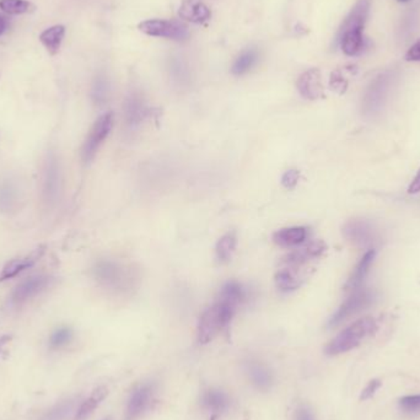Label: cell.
Instances as JSON below:
<instances>
[{
    "label": "cell",
    "instance_id": "6da1fadb",
    "mask_svg": "<svg viewBox=\"0 0 420 420\" xmlns=\"http://www.w3.org/2000/svg\"><path fill=\"white\" fill-rule=\"evenodd\" d=\"M246 299L244 287L237 282H228L220 290L217 301L203 312L198 324V342L208 344L229 327L236 310Z\"/></svg>",
    "mask_w": 420,
    "mask_h": 420
},
{
    "label": "cell",
    "instance_id": "7a4b0ae2",
    "mask_svg": "<svg viewBox=\"0 0 420 420\" xmlns=\"http://www.w3.org/2000/svg\"><path fill=\"white\" fill-rule=\"evenodd\" d=\"M327 245L321 240L311 241L284 258L282 267L276 273V285L283 293L298 290L309 277L310 263L322 257Z\"/></svg>",
    "mask_w": 420,
    "mask_h": 420
},
{
    "label": "cell",
    "instance_id": "3957f363",
    "mask_svg": "<svg viewBox=\"0 0 420 420\" xmlns=\"http://www.w3.org/2000/svg\"><path fill=\"white\" fill-rule=\"evenodd\" d=\"M378 330V322L373 317H364L351 324L346 330L335 335L326 346L325 353L330 357L339 355L346 351H353L362 344L364 339L373 335Z\"/></svg>",
    "mask_w": 420,
    "mask_h": 420
},
{
    "label": "cell",
    "instance_id": "277c9868",
    "mask_svg": "<svg viewBox=\"0 0 420 420\" xmlns=\"http://www.w3.org/2000/svg\"><path fill=\"white\" fill-rule=\"evenodd\" d=\"M92 274L101 285L117 292L129 293L135 284V274L131 267L124 266L119 262L101 260L92 268Z\"/></svg>",
    "mask_w": 420,
    "mask_h": 420
},
{
    "label": "cell",
    "instance_id": "5b68a950",
    "mask_svg": "<svg viewBox=\"0 0 420 420\" xmlns=\"http://www.w3.org/2000/svg\"><path fill=\"white\" fill-rule=\"evenodd\" d=\"M394 79V75L392 72H385L383 74L378 75L370 83L362 97V108L364 115L375 116L383 110Z\"/></svg>",
    "mask_w": 420,
    "mask_h": 420
},
{
    "label": "cell",
    "instance_id": "8992f818",
    "mask_svg": "<svg viewBox=\"0 0 420 420\" xmlns=\"http://www.w3.org/2000/svg\"><path fill=\"white\" fill-rule=\"evenodd\" d=\"M375 299H376V295L370 289L359 287L357 290H353L351 296L346 299L344 303H342L339 309L337 310L335 314L330 317L328 327L335 328L351 316L359 314L364 310H367V308H370L375 301Z\"/></svg>",
    "mask_w": 420,
    "mask_h": 420
},
{
    "label": "cell",
    "instance_id": "52a82bcc",
    "mask_svg": "<svg viewBox=\"0 0 420 420\" xmlns=\"http://www.w3.org/2000/svg\"><path fill=\"white\" fill-rule=\"evenodd\" d=\"M112 127H113V115L110 112L97 118V121L91 127L81 150V158L85 162H90L91 160L95 158L102 143L106 140L108 134L111 133Z\"/></svg>",
    "mask_w": 420,
    "mask_h": 420
},
{
    "label": "cell",
    "instance_id": "ba28073f",
    "mask_svg": "<svg viewBox=\"0 0 420 420\" xmlns=\"http://www.w3.org/2000/svg\"><path fill=\"white\" fill-rule=\"evenodd\" d=\"M139 30L153 37L185 41L188 37V28L185 24L176 20H146L139 24Z\"/></svg>",
    "mask_w": 420,
    "mask_h": 420
},
{
    "label": "cell",
    "instance_id": "9c48e42d",
    "mask_svg": "<svg viewBox=\"0 0 420 420\" xmlns=\"http://www.w3.org/2000/svg\"><path fill=\"white\" fill-rule=\"evenodd\" d=\"M154 396V383L139 385L128 399L126 420H137L139 417H142L151 407Z\"/></svg>",
    "mask_w": 420,
    "mask_h": 420
},
{
    "label": "cell",
    "instance_id": "30bf717a",
    "mask_svg": "<svg viewBox=\"0 0 420 420\" xmlns=\"http://www.w3.org/2000/svg\"><path fill=\"white\" fill-rule=\"evenodd\" d=\"M343 235L349 242L360 247L373 245L376 240V231L367 220L353 219L343 228Z\"/></svg>",
    "mask_w": 420,
    "mask_h": 420
},
{
    "label": "cell",
    "instance_id": "8fae6325",
    "mask_svg": "<svg viewBox=\"0 0 420 420\" xmlns=\"http://www.w3.org/2000/svg\"><path fill=\"white\" fill-rule=\"evenodd\" d=\"M149 115V107L138 92H132L124 103V122L129 129L138 128Z\"/></svg>",
    "mask_w": 420,
    "mask_h": 420
},
{
    "label": "cell",
    "instance_id": "7c38bea8",
    "mask_svg": "<svg viewBox=\"0 0 420 420\" xmlns=\"http://www.w3.org/2000/svg\"><path fill=\"white\" fill-rule=\"evenodd\" d=\"M298 90L308 100H319L325 95L322 76L319 69L305 72L298 80Z\"/></svg>",
    "mask_w": 420,
    "mask_h": 420
},
{
    "label": "cell",
    "instance_id": "4fadbf2b",
    "mask_svg": "<svg viewBox=\"0 0 420 420\" xmlns=\"http://www.w3.org/2000/svg\"><path fill=\"white\" fill-rule=\"evenodd\" d=\"M245 371L250 378L251 383L255 389L262 392H267L271 389L274 378L271 369L258 360H247L245 362Z\"/></svg>",
    "mask_w": 420,
    "mask_h": 420
},
{
    "label": "cell",
    "instance_id": "5bb4252c",
    "mask_svg": "<svg viewBox=\"0 0 420 420\" xmlns=\"http://www.w3.org/2000/svg\"><path fill=\"white\" fill-rule=\"evenodd\" d=\"M51 282H52V278L46 277V276L28 278L26 280H24L20 285H17L15 292L12 294V301L15 303H25L27 300H30L43 292L46 287H49Z\"/></svg>",
    "mask_w": 420,
    "mask_h": 420
},
{
    "label": "cell",
    "instance_id": "9a60e30c",
    "mask_svg": "<svg viewBox=\"0 0 420 420\" xmlns=\"http://www.w3.org/2000/svg\"><path fill=\"white\" fill-rule=\"evenodd\" d=\"M202 405L213 414V418H217V415L223 414L226 410H229L230 402L229 396L225 394L224 391L218 389H209L202 394Z\"/></svg>",
    "mask_w": 420,
    "mask_h": 420
},
{
    "label": "cell",
    "instance_id": "2e32d148",
    "mask_svg": "<svg viewBox=\"0 0 420 420\" xmlns=\"http://www.w3.org/2000/svg\"><path fill=\"white\" fill-rule=\"evenodd\" d=\"M178 15L186 22L193 24H204L210 19V10L199 0H183Z\"/></svg>",
    "mask_w": 420,
    "mask_h": 420
},
{
    "label": "cell",
    "instance_id": "e0dca14e",
    "mask_svg": "<svg viewBox=\"0 0 420 420\" xmlns=\"http://www.w3.org/2000/svg\"><path fill=\"white\" fill-rule=\"evenodd\" d=\"M42 255L43 249H37V250L33 251V252H31V253L26 255V257L16 258V260H12V261L9 262V263L3 268V271H1V274H0V282L16 277L17 274H20V273L25 271V269L31 268V267L41 258V255Z\"/></svg>",
    "mask_w": 420,
    "mask_h": 420
},
{
    "label": "cell",
    "instance_id": "ac0fdd59",
    "mask_svg": "<svg viewBox=\"0 0 420 420\" xmlns=\"http://www.w3.org/2000/svg\"><path fill=\"white\" fill-rule=\"evenodd\" d=\"M309 236V231L303 226H293L278 230L273 235V241L280 247H295L303 244Z\"/></svg>",
    "mask_w": 420,
    "mask_h": 420
},
{
    "label": "cell",
    "instance_id": "d6986e66",
    "mask_svg": "<svg viewBox=\"0 0 420 420\" xmlns=\"http://www.w3.org/2000/svg\"><path fill=\"white\" fill-rule=\"evenodd\" d=\"M375 255H376V252L373 249L367 251V253L364 255V257L358 263L355 269L353 271L349 280L346 283V290L353 292V290H357L359 287H362V284L365 280V278H367L369 271L371 268V264L373 263Z\"/></svg>",
    "mask_w": 420,
    "mask_h": 420
},
{
    "label": "cell",
    "instance_id": "ffe728a7",
    "mask_svg": "<svg viewBox=\"0 0 420 420\" xmlns=\"http://www.w3.org/2000/svg\"><path fill=\"white\" fill-rule=\"evenodd\" d=\"M362 30L364 28H351L338 33L337 42L341 43L342 49L346 56H357L362 52L364 48Z\"/></svg>",
    "mask_w": 420,
    "mask_h": 420
},
{
    "label": "cell",
    "instance_id": "44dd1931",
    "mask_svg": "<svg viewBox=\"0 0 420 420\" xmlns=\"http://www.w3.org/2000/svg\"><path fill=\"white\" fill-rule=\"evenodd\" d=\"M369 10H370V0H359L355 6L351 9L349 15L346 16L344 22L342 24L338 33L351 28H364L369 16Z\"/></svg>",
    "mask_w": 420,
    "mask_h": 420
},
{
    "label": "cell",
    "instance_id": "7402d4cb",
    "mask_svg": "<svg viewBox=\"0 0 420 420\" xmlns=\"http://www.w3.org/2000/svg\"><path fill=\"white\" fill-rule=\"evenodd\" d=\"M64 36H65V26L54 25L41 32L40 42L42 43L43 47L47 49L48 53L56 56L60 51Z\"/></svg>",
    "mask_w": 420,
    "mask_h": 420
},
{
    "label": "cell",
    "instance_id": "603a6c76",
    "mask_svg": "<svg viewBox=\"0 0 420 420\" xmlns=\"http://www.w3.org/2000/svg\"><path fill=\"white\" fill-rule=\"evenodd\" d=\"M107 394H108V389H107L105 386H100V387L94 389L92 394H90V397L85 399V401L81 403L79 408H78V410H76L75 419H86V418H87V417L100 405L102 401L106 398Z\"/></svg>",
    "mask_w": 420,
    "mask_h": 420
},
{
    "label": "cell",
    "instance_id": "cb8c5ba5",
    "mask_svg": "<svg viewBox=\"0 0 420 420\" xmlns=\"http://www.w3.org/2000/svg\"><path fill=\"white\" fill-rule=\"evenodd\" d=\"M237 246V236L236 233L231 231L226 235H224L221 239L219 240L217 247H215V253L217 258L220 263H228L231 261L234 255L235 250Z\"/></svg>",
    "mask_w": 420,
    "mask_h": 420
},
{
    "label": "cell",
    "instance_id": "d4e9b609",
    "mask_svg": "<svg viewBox=\"0 0 420 420\" xmlns=\"http://www.w3.org/2000/svg\"><path fill=\"white\" fill-rule=\"evenodd\" d=\"M258 60V52L255 48H249L240 54L233 65V73L235 75H242L250 72Z\"/></svg>",
    "mask_w": 420,
    "mask_h": 420
},
{
    "label": "cell",
    "instance_id": "484cf974",
    "mask_svg": "<svg viewBox=\"0 0 420 420\" xmlns=\"http://www.w3.org/2000/svg\"><path fill=\"white\" fill-rule=\"evenodd\" d=\"M0 9L9 15H22L33 12L36 6L28 0H0Z\"/></svg>",
    "mask_w": 420,
    "mask_h": 420
},
{
    "label": "cell",
    "instance_id": "4316f807",
    "mask_svg": "<svg viewBox=\"0 0 420 420\" xmlns=\"http://www.w3.org/2000/svg\"><path fill=\"white\" fill-rule=\"evenodd\" d=\"M75 405H76V399L64 401L49 410L47 414L43 417L42 420H67L74 412Z\"/></svg>",
    "mask_w": 420,
    "mask_h": 420
},
{
    "label": "cell",
    "instance_id": "83f0119b",
    "mask_svg": "<svg viewBox=\"0 0 420 420\" xmlns=\"http://www.w3.org/2000/svg\"><path fill=\"white\" fill-rule=\"evenodd\" d=\"M58 167L56 164V160H51L47 170V180H46V193L48 197L54 198L58 191Z\"/></svg>",
    "mask_w": 420,
    "mask_h": 420
},
{
    "label": "cell",
    "instance_id": "f1b7e54d",
    "mask_svg": "<svg viewBox=\"0 0 420 420\" xmlns=\"http://www.w3.org/2000/svg\"><path fill=\"white\" fill-rule=\"evenodd\" d=\"M399 410L407 414H415L420 413V394H412L405 396L399 399Z\"/></svg>",
    "mask_w": 420,
    "mask_h": 420
},
{
    "label": "cell",
    "instance_id": "f546056e",
    "mask_svg": "<svg viewBox=\"0 0 420 420\" xmlns=\"http://www.w3.org/2000/svg\"><path fill=\"white\" fill-rule=\"evenodd\" d=\"M107 96H108V83L105 78L100 76L95 80V84L92 87V99L96 103L102 105L106 102Z\"/></svg>",
    "mask_w": 420,
    "mask_h": 420
},
{
    "label": "cell",
    "instance_id": "4dcf8cb0",
    "mask_svg": "<svg viewBox=\"0 0 420 420\" xmlns=\"http://www.w3.org/2000/svg\"><path fill=\"white\" fill-rule=\"evenodd\" d=\"M72 339H73V330L64 327V328H59L54 332L51 337L49 344L52 348H60V346L68 344Z\"/></svg>",
    "mask_w": 420,
    "mask_h": 420
},
{
    "label": "cell",
    "instance_id": "1f68e13d",
    "mask_svg": "<svg viewBox=\"0 0 420 420\" xmlns=\"http://www.w3.org/2000/svg\"><path fill=\"white\" fill-rule=\"evenodd\" d=\"M171 73H172L174 80L180 85H183L188 81V69L181 60H175L174 63L171 64Z\"/></svg>",
    "mask_w": 420,
    "mask_h": 420
},
{
    "label": "cell",
    "instance_id": "d6a6232c",
    "mask_svg": "<svg viewBox=\"0 0 420 420\" xmlns=\"http://www.w3.org/2000/svg\"><path fill=\"white\" fill-rule=\"evenodd\" d=\"M15 190L10 183H6L0 187V205L3 208L10 207L15 198Z\"/></svg>",
    "mask_w": 420,
    "mask_h": 420
},
{
    "label": "cell",
    "instance_id": "836d02e7",
    "mask_svg": "<svg viewBox=\"0 0 420 420\" xmlns=\"http://www.w3.org/2000/svg\"><path fill=\"white\" fill-rule=\"evenodd\" d=\"M300 180V172L298 170H287L282 177V185L287 190H293Z\"/></svg>",
    "mask_w": 420,
    "mask_h": 420
},
{
    "label": "cell",
    "instance_id": "e575fe53",
    "mask_svg": "<svg viewBox=\"0 0 420 420\" xmlns=\"http://www.w3.org/2000/svg\"><path fill=\"white\" fill-rule=\"evenodd\" d=\"M383 383L378 378H373L370 383H367V387L362 389L360 394V401H367V399L373 398L375 394L378 392V389L381 387Z\"/></svg>",
    "mask_w": 420,
    "mask_h": 420
},
{
    "label": "cell",
    "instance_id": "d590c367",
    "mask_svg": "<svg viewBox=\"0 0 420 420\" xmlns=\"http://www.w3.org/2000/svg\"><path fill=\"white\" fill-rule=\"evenodd\" d=\"M330 86H332V89H335V91L343 94L346 90L348 81L344 79V76L339 72H335V73L332 74V78H330Z\"/></svg>",
    "mask_w": 420,
    "mask_h": 420
},
{
    "label": "cell",
    "instance_id": "8d00e7d4",
    "mask_svg": "<svg viewBox=\"0 0 420 420\" xmlns=\"http://www.w3.org/2000/svg\"><path fill=\"white\" fill-rule=\"evenodd\" d=\"M405 60L408 62H420V40L408 49L405 53Z\"/></svg>",
    "mask_w": 420,
    "mask_h": 420
},
{
    "label": "cell",
    "instance_id": "74e56055",
    "mask_svg": "<svg viewBox=\"0 0 420 420\" xmlns=\"http://www.w3.org/2000/svg\"><path fill=\"white\" fill-rule=\"evenodd\" d=\"M295 420H314V417L309 407L301 405L296 412Z\"/></svg>",
    "mask_w": 420,
    "mask_h": 420
},
{
    "label": "cell",
    "instance_id": "f35d334b",
    "mask_svg": "<svg viewBox=\"0 0 420 420\" xmlns=\"http://www.w3.org/2000/svg\"><path fill=\"white\" fill-rule=\"evenodd\" d=\"M420 192V169L418 172H417V175H415L414 178H413V181L410 183V187H408V193L410 194H417V193H419Z\"/></svg>",
    "mask_w": 420,
    "mask_h": 420
},
{
    "label": "cell",
    "instance_id": "ab89813d",
    "mask_svg": "<svg viewBox=\"0 0 420 420\" xmlns=\"http://www.w3.org/2000/svg\"><path fill=\"white\" fill-rule=\"evenodd\" d=\"M6 27H8V22L3 16H0V36L6 31Z\"/></svg>",
    "mask_w": 420,
    "mask_h": 420
},
{
    "label": "cell",
    "instance_id": "60d3db41",
    "mask_svg": "<svg viewBox=\"0 0 420 420\" xmlns=\"http://www.w3.org/2000/svg\"><path fill=\"white\" fill-rule=\"evenodd\" d=\"M9 339H10L9 337H1V338H0V351H1V346H4L6 342L9 341Z\"/></svg>",
    "mask_w": 420,
    "mask_h": 420
},
{
    "label": "cell",
    "instance_id": "b9f144b4",
    "mask_svg": "<svg viewBox=\"0 0 420 420\" xmlns=\"http://www.w3.org/2000/svg\"><path fill=\"white\" fill-rule=\"evenodd\" d=\"M399 3H407V1H410V0H398Z\"/></svg>",
    "mask_w": 420,
    "mask_h": 420
},
{
    "label": "cell",
    "instance_id": "7bdbcfd3",
    "mask_svg": "<svg viewBox=\"0 0 420 420\" xmlns=\"http://www.w3.org/2000/svg\"><path fill=\"white\" fill-rule=\"evenodd\" d=\"M103 420H111V418H106V419H103Z\"/></svg>",
    "mask_w": 420,
    "mask_h": 420
}]
</instances>
